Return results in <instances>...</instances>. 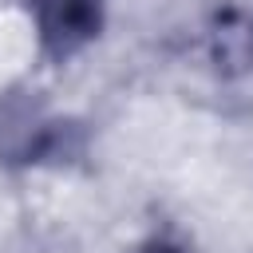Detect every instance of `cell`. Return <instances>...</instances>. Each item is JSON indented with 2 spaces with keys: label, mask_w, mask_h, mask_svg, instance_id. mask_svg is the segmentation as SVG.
Returning a JSON list of instances; mask_svg holds the SVG:
<instances>
[{
  "label": "cell",
  "mask_w": 253,
  "mask_h": 253,
  "mask_svg": "<svg viewBox=\"0 0 253 253\" xmlns=\"http://www.w3.org/2000/svg\"><path fill=\"white\" fill-rule=\"evenodd\" d=\"M32 16H36L43 47L55 59H63L99 36L103 0H32Z\"/></svg>",
  "instance_id": "cell-1"
},
{
  "label": "cell",
  "mask_w": 253,
  "mask_h": 253,
  "mask_svg": "<svg viewBox=\"0 0 253 253\" xmlns=\"http://www.w3.org/2000/svg\"><path fill=\"white\" fill-rule=\"evenodd\" d=\"M138 253H182V249H174V245H146V249H138Z\"/></svg>",
  "instance_id": "cell-2"
}]
</instances>
